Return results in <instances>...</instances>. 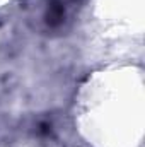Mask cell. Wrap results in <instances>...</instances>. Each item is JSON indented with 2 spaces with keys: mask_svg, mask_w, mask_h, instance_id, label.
I'll list each match as a JSON object with an SVG mask.
<instances>
[{
  "mask_svg": "<svg viewBox=\"0 0 145 147\" xmlns=\"http://www.w3.org/2000/svg\"><path fill=\"white\" fill-rule=\"evenodd\" d=\"M80 0H48L44 7V24L50 29H62L77 12Z\"/></svg>",
  "mask_w": 145,
  "mask_h": 147,
  "instance_id": "1",
  "label": "cell"
}]
</instances>
